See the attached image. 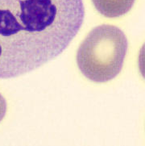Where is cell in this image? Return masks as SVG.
<instances>
[{
	"label": "cell",
	"instance_id": "cell-4",
	"mask_svg": "<svg viewBox=\"0 0 145 146\" xmlns=\"http://www.w3.org/2000/svg\"><path fill=\"white\" fill-rule=\"evenodd\" d=\"M7 102L3 98V96L0 94V122L3 119L5 115L7 113Z\"/></svg>",
	"mask_w": 145,
	"mask_h": 146
},
{
	"label": "cell",
	"instance_id": "cell-2",
	"mask_svg": "<svg viewBox=\"0 0 145 146\" xmlns=\"http://www.w3.org/2000/svg\"><path fill=\"white\" fill-rule=\"evenodd\" d=\"M128 48L125 34L115 26L103 24L90 31L77 52V63L89 80L103 83L120 73Z\"/></svg>",
	"mask_w": 145,
	"mask_h": 146
},
{
	"label": "cell",
	"instance_id": "cell-3",
	"mask_svg": "<svg viewBox=\"0 0 145 146\" xmlns=\"http://www.w3.org/2000/svg\"><path fill=\"white\" fill-rule=\"evenodd\" d=\"M136 0H92L100 14L107 18H115L126 14Z\"/></svg>",
	"mask_w": 145,
	"mask_h": 146
},
{
	"label": "cell",
	"instance_id": "cell-1",
	"mask_svg": "<svg viewBox=\"0 0 145 146\" xmlns=\"http://www.w3.org/2000/svg\"><path fill=\"white\" fill-rule=\"evenodd\" d=\"M84 17L82 0H0V78L24 75L58 57Z\"/></svg>",
	"mask_w": 145,
	"mask_h": 146
}]
</instances>
